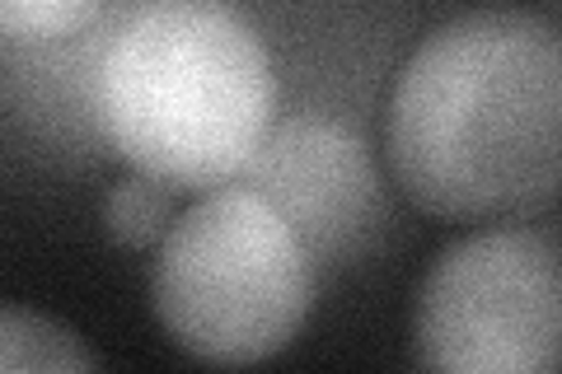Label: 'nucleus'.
<instances>
[{"mask_svg": "<svg viewBox=\"0 0 562 374\" xmlns=\"http://www.w3.org/2000/svg\"><path fill=\"white\" fill-rule=\"evenodd\" d=\"M103 0H0V33L10 43H52L90 29Z\"/></svg>", "mask_w": 562, "mask_h": 374, "instance_id": "obj_8", "label": "nucleus"}, {"mask_svg": "<svg viewBox=\"0 0 562 374\" xmlns=\"http://www.w3.org/2000/svg\"><path fill=\"white\" fill-rule=\"evenodd\" d=\"M0 370L29 374V370H99V355L85 347L76 328L57 324L38 309L10 305L0 309Z\"/></svg>", "mask_w": 562, "mask_h": 374, "instance_id": "obj_6", "label": "nucleus"}, {"mask_svg": "<svg viewBox=\"0 0 562 374\" xmlns=\"http://www.w3.org/2000/svg\"><path fill=\"white\" fill-rule=\"evenodd\" d=\"M94 122L136 173L211 192L277 127V70L231 0H136L99 52Z\"/></svg>", "mask_w": 562, "mask_h": 374, "instance_id": "obj_2", "label": "nucleus"}, {"mask_svg": "<svg viewBox=\"0 0 562 374\" xmlns=\"http://www.w3.org/2000/svg\"><path fill=\"white\" fill-rule=\"evenodd\" d=\"M422 370L558 374L562 248L530 225H487L441 248L413 309Z\"/></svg>", "mask_w": 562, "mask_h": 374, "instance_id": "obj_4", "label": "nucleus"}, {"mask_svg": "<svg viewBox=\"0 0 562 374\" xmlns=\"http://www.w3.org/2000/svg\"><path fill=\"white\" fill-rule=\"evenodd\" d=\"M384 150L417 211L516 225L562 192V29L530 10H469L403 61Z\"/></svg>", "mask_w": 562, "mask_h": 374, "instance_id": "obj_1", "label": "nucleus"}, {"mask_svg": "<svg viewBox=\"0 0 562 374\" xmlns=\"http://www.w3.org/2000/svg\"><path fill=\"white\" fill-rule=\"evenodd\" d=\"M239 183L286 216L319 267H357L390 239L394 206L371 150L328 117L277 122Z\"/></svg>", "mask_w": 562, "mask_h": 374, "instance_id": "obj_5", "label": "nucleus"}, {"mask_svg": "<svg viewBox=\"0 0 562 374\" xmlns=\"http://www.w3.org/2000/svg\"><path fill=\"white\" fill-rule=\"evenodd\" d=\"M173 220H179V188H169L150 173L132 169V178L113 183L109 197H103V229H109L113 243L132 248V253L160 248Z\"/></svg>", "mask_w": 562, "mask_h": 374, "instance_id": "obj_7", "label": "nucleus"}, {"mask_svg": "<svg viewBox=\"0 0 562 374\" xmlns=\"http://www.w3.org/2000/svg\"><path fill=\"white\" fill-rule=\"evenodd\" d=\"M319 262L249 183L202 192L155 248L150 305L169 342L206 365H262L301 337Z\"/></svg>", "mask_w": 562, "mask_h": 374, "instance_id": "obj_3", "label": "nucleus"}]
</instances>
